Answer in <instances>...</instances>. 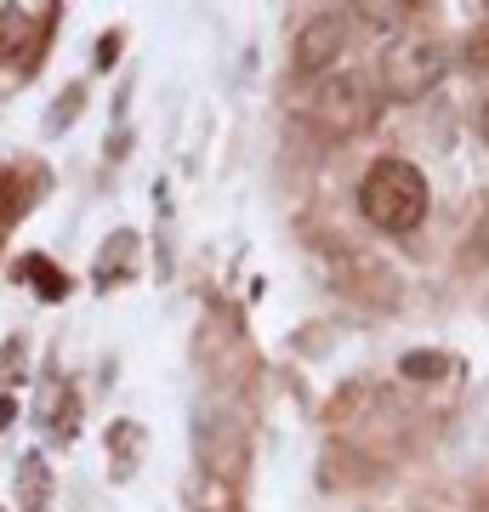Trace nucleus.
I'll list each match as a JSON object with an SVG mask.
<instances>
[{
  "label": "nucleus",
  "mask_w": 489,
  "mask_h": 512,
  "mask_svg": "<svg viewBox=\"0 0 489 512\" xmlns=\"http://www.w3.org/2000/svg\"><path fill=\"white\" fill-rule=\"evenodd\" d=\"M359 211L381 234H416L427 222V177L410 160H376L359 183Z\"/></svg>",
  "instance_id": "f257e3e1"
},
{
  "label": "nucleus",
  "mask_w": 489,
  "mask_h": 512,
  "mask_svg": "<svg viewBox=\"0 0 489 512\" xmlns=\"http://www.w3.org/2000/svg\"><path fill=\"white\" fill-rule=\"evenodd\" d=\"M308 114L325 137H353V131H364L376 120V97H370V86H364L359 74H336V80H325L313 92Z\"/></svg>",
  "instance_id": "f03ea898"
},
{
  "label": "nucleus",
  "mask_w": 489,
  "mask_h": 512,
  "mask_svg": "<svg viewBox=\"0 0 489 512\" xmlns=\"http://www.w3.org/2000/svg\"><path fill=\"white\" fill-rule=\"evenodd\" d=\"M57 29V6H0V63L35 74L40 52Z\"/></svg>",
  "instance_id": "7ed1b4c3"
},
{
  "label": "nucleus",
  "mask_w": 489,
  "mask_h": 512,
  "mask_svg": "<svg viewBox=\"0 0 489 512\" xmlns=\"http://www.w3.org/2000/svg\"><path fill=\"white\" fill-rule=\"evenodd\" d=\"M347 46V23L336 12H319V18L302 23V35H296V74H325Z\"/></svg>",
  "instance_id": "20e7f679"
},
{
  "label": "nucleus",
  "mask_w": 489,
  "mask_h": 512,
  "mask_svg": "<svg viewBox=\"0 0 489 512\" xmlns=\"http://www.w3.org/2000/svg\"><path fill=\"white\" fill-rule=\"evenodd\" d=\"M52 507V467L46 456H23L18 461V512H46Z\"/></svg>",
  "instance_id": "39448f33"
},
{
  "label": "nucleus",
  "mask_w": 489,
  "mask_h": 512,
  "mask_svg": "<svg viewBox=\"0 0 489 512\" xmlns=\"http://www.w3.org/2000/svg\"><path fill=\"white\" fill-rule=\"evenodd\" d=\"M18 274L23 279H35V291H40V302H63L69 296V274H57L46 256H23L18 262Z\"/></svg>",
  "instance_id": "423d86ee"
},
{
  "label": "nucleus",
  "mask_w": 489,
  "mask_h": 512,
  "mask_svg": "<svg viewBox=\"0 0 489 512\" xmlns=\"http://www.w3.org/2000/svg\"><path fill=\"white\" fill-rule=\"evenodd\" d=\"M404 376H410V382H438V376H450L455 370V359L450 353H404Z\"/></svg>",
  "instance_id": "0eeeda50"
},
{
  "label": "nucleus",
  "mask_w": 489,
  "mask_h": 512,
  "mask_svg": "<svg viewBox=\"0 0 489 512\" xmlns=\"http://www.w3.org/2000/svg\"><path fill=\"white\" fill-rule=\"evenodd\" d=\"M461 57H467V69H472V74H484V80H489V23L467 35V46H461Z\"/></svg>",
  "instance_id": "6e6552de"
},
{
  "label": "nucleus",
  "mask_w": 489,
  "mask_h": 512,
  "mask_svg": "<svg viewBox=\"0 0 489 512\" xmlns=\"http://www.w3.org/2000/svg\"><path fill=\"white\" fill-rule=\"evenodd\" d=\"M114 52H120V35H109L103 46H97V69H109V63H114Z\"/></svg>",
  "instance_id": "1a4fd4ad"
},
{
  "label": "nucleus",
  "mask_w": 489,
  "mask_h": 512,
  "mask_svg": "<svg viewBox=\"0 0 489 512\" xmlns=\"http://www.w3.org/2000/svg\"><path fill=\"white\" fill-rule=\"evenodd\" d=\"M478 137H484V143H489V103H484V109H478Z\"/></svg>",
  "instance_id": "9d476101"
}]
</instances>
